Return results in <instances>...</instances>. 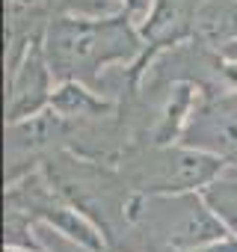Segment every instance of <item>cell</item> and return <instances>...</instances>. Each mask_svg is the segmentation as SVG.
Returning <instances> with one entry per match:
<instances>
[{
	"label": "cell",
	"mask_w": 237,
	"mask_h": 252,
	"mask_svg": "<svg viewBox=\"0 0 237 252\" xmlns=\"http://www.w3.org/2000/svg\"><path fill=\"white\" fill-rule=\"evenodd\" d=\"M193 36L219 51L234 45L237 42V0H205L196 15Z\"/></svg>",
	"instance_id": "52a82bcc"
},
{
	"label": "cell",
	"mask_w": 237,
	"mask_h": 252,
	"mask_svg": "<svg viewBox=\"0 0 237 252\" xmlns=\"http://www.w3.org/2000/svg\"><path fill=\"white\" fill-rule=\"evenodd\" d=\"M225 225L207 208L202 190L187 193H137L131 202V249H193L225 237Z\"/></svg>",
	"instance_id": "3957f363"
},
{
	"label": "cell",
	"mask_w": 237,
	"mask_h": 252,
	"mask_svg": "<svg viewBox=\"0 0 237 252\" xmlns=\"http://www.w3.org/2000/svg\"><path fill=\"white\" fill-rule=\"evenodd\" d=\"M234 98H237V92H234Z\"/></svg>",
	"instance_id": "9a60e30c"
},
{
	"label": "cell",
	"mask_w": 237,
	"mask_h": 252,
	"mask_svg": "<svg viewBox=\"0 0 237 252\" xmlns=\"http://www.w3.org/2000/svg\"><path fill=\"white\" fill-rule=\"evenodd\" d=\"M110 6H125L140 24H143V18L148 15V9H151V0H107Z\"/></svg>",
	"instance_id": "7c38bea8"
},
{
	"label": "cell",
	"mask_w": 237,
	"mask_h": 252,
	"mask_svg": "<svg viewBox=\"0 0 237 252\" xmlns=\"http://www.w3.org/2000/svg\"><path fill=\"white\" fill-rule=\"evenodd\" d=\"M54 89L57 77L45 57L42 39H36L21 54V60L6 68V122H21L48 110Z\"/></svg>",
	"instance_id": "8992f818"
},
{
	"label": "cell",
	"mask_w": 237,
	"mask_h": 252,
	"mask_svg": "<svg viewBox=\"0 0 237 252\" xmlns=\"http://www.w3.org/2000/svg\"><path fill=\"white\" fill-rule=\"evenodd\" d=\"M42 169L51 184L101 228L110 252L131 249V202L137 190L125 181L116 163L80 158L62 149L48 155Z\"/></svg>",
	"instance_id": "7a4b0ae2"
},
{
	"label": "cell",
	"mask_w": 237,
	"mask_h": 252,
	"mask_svg": "<svg viewBox=\"0 0 237 252\" xmlns=\"http://www.w3.org/2000/svg\"><path fill=\"white\" fill-rule=\"evenodd\" d=\"M48 107L54 113H59L62 119H89V116L110 113L118 104L110 101V98H104L101 92H95L92 86H86L80 80H62V83H57Z\"/></svg>",
	"instance_id": "ba28073f"
},
{
	"label": "cell",
	"mask_w": 237,
	"mask_h": 252,
	"mask_svg": "<svg viewBox=\"0 0 237 252\" xmlns=\"http://www.w3.org/2000/svg\"><path fill=\"white\" fill-rule=\"evenodd\" d=\"M3 252H45V249H15V246H6Z\"/></svg>",
	"instance_id": "5bb4252c"
},
{
	"label": "cell",
	"mask_w": 237,
	"mask_h": 252,
	"mask_svg": "<svg viewBox=\"0 0 237 252\" xmlns=\"http://www.w3.org/2000/svg\"><path fill=\"white\" fill-rule=\"evenodd\" d=\"M190 149H199L210 158H219L225 166L237 163V98L228 95H207L190 113L181 140Z\"/></svg>",
	"instance_id": "5b68a950"
},
{
	"label": "cell",
	"mask_w": 237,
	"mask_h": 252,
	"mask_svg": "<svg viewBox=\"0 0 237 252\" xmlns=\"http://www.w3.org/2000/svg\"><path fill=\"white\" fill-rule=\"evenodd\" d=\"M202 196L207 208L216 214V220L225 225V231L237 237V178L228 169H222L213 181L202 187Z\"/></svg>",
	"instance_id": "9c48e42d"
},
{
	"label": "cell",
	"mask_w": 237,
	"mask_h": 252,
	"mask_svg": "<svg viewBox=\"0 0 237 252\" xmlns=\"http://www.w3.org/2000/svg\"><path fill=\"white\" fill-rule=\"evenodd\" d=\"M157 252H237V237L225 234L219 240H210V243H202V246H193V249H157Z\"/></svg>",
	"instance_id": "8fae6325"
},
{
	"label": "cell",
	"mask_w": 237,
	"mask_h": 252,
	"mask_svg": "<svg viewBox=\"0 0 237 252\" xmlns=\"http://www.w3.org/2000/svg\"><path fill=\"white\" fill-rule=\"evenodd\" d=\"M222 54H225V57H231V60H237V42H234V45H228Z\"/></svg>",
	"instance_id": "4fadbf2b"
},
{
	"label": "cell",
	"mask_w": 237,
	"mask_h": 252,
	"mask_svg": "<svg viewBox=\"0 0 237 252\" xmlns=\"http://www.w3.org/2000/svg\"><path fill=\"white\" fill-rule=\"evenodd\" d=\"M36 234H39V243L45 252H110V249H92V246H83L71 237H65L62 231H57L54 225L48 222H36Z\"/></svg>",
	"instance_id": "30bf717a"
},
{
	"label": "cell",
	"mask_w": 237,
	"mask_h": 252,
	"mask_svg": "<svg viewBox=\"0 0 237 252\" xmlns=\"http://www.w3.org/2000/svg\"><path fill=\"white\" fill-rule=\"evenodd\" d=\"M42 45L57 83L80 80L92 89H98L107 71L137 63L151 48L140 21L125 6L110 12L54 15L45 27Z\"/></svg>",
	"instance_id": "6da1fadb"
},
{
	"label": "cell",
	"mask_w": 237,
	"mask_h": 252,
	"mask_svg": "<svg viewBox=\"0 0 237 252\" xmlns=\"http://www.w3.org/2000/svg\"><path fill=\"white\" fill-rule=\"evenodd\" d=\"M116 166L137 193L202 190L225 169L219 158H210L199 149H190L184 143H151V140L134 143Z\"/></svg>",
	"instance_id": "277c9868"
}]
</instances>
